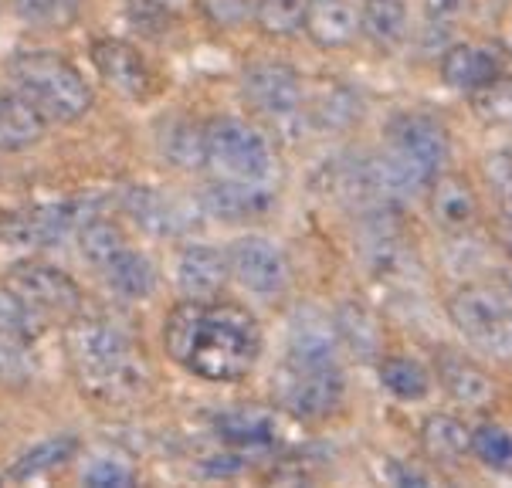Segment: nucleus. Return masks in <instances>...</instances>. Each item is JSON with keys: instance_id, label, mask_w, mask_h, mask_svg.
<instances>
[{"instance_id": "1", "label": "nucleus", "mask_w": 512, "mask_h": 488, "mask_svg": "<svg viewBox=\"0 0 512 488\" xmlns=\"http://www.w3.org/2000/svg\"><path fill=\"white\" fill-rule=\"evenodd\" d=\"M275 404L295 421H326L346 400V370L333 319L302 309L292 319L289 350L272 380Z\"/></svg>"}, {"instance_id": "2", "label": "nucleus", "mask_w": 512, "mask_h": 488, "mask_svg": "<svg viewBox=\"0 0 512 488\" xmlns=\"http://www.w3.org/2000/svg\"><path fill=\"white\" fill-rule=\"evenodd\" d=\"M65 350L75 383L85 397L99 404H136L150 390V363L136 339L116 322L78 312L75 319L65 322Z\"/></svg>"}, {"instance_id": "3", "label": "nucleus", "mask_w": 512, "mask_h": 488, "mask_svg": "<svg viewBox=\"0 0 512 488\" xmlns=\"http://www.w3.org/2000/svg\"><path fill=\"white\" fill-rule=\"evenodd\" d=\"M265 333L245 305L201 302L194 339L184 356V370L207 383H241L262 360Z\"/></svg>"}, {"instance_id": "4", "label": "nucleus", "mask_w": 512, "mask_h": 488, "mask_svg": "<svg viewBox=\"0 0 512 488\" xmlns=\"http://www.w3.org/2000/svg\"><path fill=\"white\" fill-rule=\"evenodd\" d=\"M451 160V136L428 112H401L387 122V150L373 156L377 180L390 204L418 194Z\"/></svg>"}, {"instance_id": "5", "label": "nucleus", "mask_w": 512, "mask_h": 488, "mask_svg": "<svg viewBox=\"0 0 512 488\" xmlns=\"http://www.w3.org/2000/svg\"><path fill=\"white\" fill-rule=\"evenodd\" d=\"M11 78L14 89L28 106L38 112L45 122H78L89 116L95 106V92L85 82V75L58 51L34 48V51H17L11 58Z\"/></svg>"}, {"instance_id": "6", "label": "nucleus", "mask_w": 512, "mask_h": 488, "mask_svg": "<svg viewBox=\"0 0 512 488\" xmlns=\"http://www.w3.org/2000/svg\"><path fill=\"white\" fill-rule=\"evenodd\" d=\"M207 167L221 180L238 183H275L279 153L268 133L241 116H218L204 122Z\"/></svg>"}, {"instance_id": "7", "label": "nucleus", "mask_w": 512, "mask_h": 488, "mask_svg": "<svg viewBox=\"0 0 512 488\" xmlns=\"http://www.w3.org/2000/svg\"><path fill=\"white\" fill-rule=\"evenodd\" d=\"M445 312L468 346L492 360H512V312L492 285H458L445 299Z\"/></svg>"}, {"instance_id": "8", "label": "nucleus", "mask_w": 512, "mask_h": 488, "mask_svg": "<svg viewBox=\"0 0 512 488\" xmlns=\"http://www.w3.org/2000/svg\"><path fill=\"white\" fill-rule=\"evenodd\" d=\"M11 289L21 295L24 302L48 322H68L85 309V295L82 285L62 268L48 265V261H17L7 268L4 278Z\"/></svg>"}, {"instance_id": "9", "label": "nucleus", "mask_w": 512, "mask_h": 488, "mask_svg": "<svg viewBox=\"0 0 512 488\" xmlns=\"http://www.w3.org/2000/svg\"><path fill=\"white\" fill-rule=\"evenodd\" d=\"M241 95L258 116L285 122L302 116L306 106V85L299 68L279 58H258L241 68Z\"/></svg>"}, {"instance_id": "10", "label": "nucleus", "mask_w": 512, "mask_h": 488, "mask_svg": "<svg viewBox=\"0 0 512 488\" xmlns=\"http://www.w3.org/2000/svg\"><path fill=\"white\" fill-rule=\"evenodd\" d=\"M228 272L241 289H248L258 299H275L289 285V258L275 241L262 234H245V238L231 241Z\"/></svg>"}, {"instance_id": "11", "label": "nucleus", "mask_w": 512, "mask_h": 488, "mask_svg": "<svg viewBox=\"0 0 512 488\" xmlns=\"http://www.w3.org/2000/svg\"><path fill=\"white\" fill-rule=\"evenodd\" d=\"M89 55H92V65H95V72H99V78L116 95L133 99V102L150 99L153 68H150V61L140 55V48H133L129 41H119V38H99Z\"/></svg>"}, {"instance_id": "12", "label": "nucleus", "mask_w": 512, "mask_h": 488, "mask_svg": "<svg viewBox=\"0 0 512 488\" xmlns=\"http://www.w3.org/2000/svg\"><path fill=\"white\" fill-rule=\"evenodd\" d=\"M435 380L445 387V394L455 400V404L468 407V411H489L499 397V387L492 380V373L462 350H445L435 353Z\"/></svg>"}, {"instance_id": "13", "label": "nucleus", "mask_w": 512, "mask_h": 488, "mask_svg": "<svg viewBox=\"0 0 512 488\" xmlns=\"http://www.w3.org/2000/svg\"><path fill=\"white\" fill-rule=\"evenodd\" d=\"M424 204L435 228L448 234H462L479 221V194H475L472 180L458 170H438L424 187Z\"/></svg>"}, {"instance_id": "14", "label": "nucleus", "mask_w": 512, "mask_h": 488, "mask_svg": "<svg viewBox=\"0 0 512 488\" xmlns=\"http://www.w3.org/2000/svg\"><path fill=\"white\" fill-rule=\"evenodd\" d=\"M438 75L448 89L479 95V92L496 89L502 82V75H506V65H502V58L492 48L458 41V45L445 48V55L438 61Z\"/></svg>"}, {"instance_id": "15", "label": "nucleus", "mask_w": 512, "mask_h": 488, "mask_svg": "<svg viewBox=\"0 0 512 488\" xmlns=\"http://www.w3.org/2000/svg\"><path fill=\"white\" fill-rule=\"evenodd\" d=\"M201 207L228 224L255 221V217H265L275 207V183H238L214 177L204 187Z\"/></svg>"}, {"instance_id": "16", "label": "nucleus", "mask_w": 512, "mask_h": 488, "mask_svg": "<svg viewBox=\"0 0 512 488\" xmlns=\"http://www.w3.org/2000/svg\"><path fill=\"white\" fill-rule=\"evenodd\" d=\"M228 255L214 244H187L177 255V289L184 299L214 302L228 289Z\"/></svg>"}, {"instance_id": "17", "label": "nucleus", "mask_w": 512, "mask_h": 488, "mask_svg": "<svg viewBox=\"0 0 512 488\" xmlns=\"http://www.w3.org/2000/svg\"><path fill=\"white\" fill-rule=\"evenodd\" d=\"M333 329L340 350L353 353L360 363H377L387 353V329L367 302L343 299L333 312Z\"/></svg>"}, {"instance_id": "18", "label": "nucleus", "mask_w": 512, "mask_h": 488, "mask_svg": "<svg viewBox=\"0 0 512 488\" xmlns=\"http://www.w3.org/2000/svg\"><path fill=\"white\" fill-rule=\"evenodd\" d=\"M89 217L78 204H45L34 211L17 214L7 224V244H28V248H51L62 244V238L75 234Z\"/></svg>"}, {"instance_id": "19", "label": "nucleus", "mask_w": 512, "mask_h": 488, "mask_svg": "<svg viewBox=\"0 0 512 488\" xmlns=\"http://www.w3.org/2000/svg\"><path fill=\"white\" fill-rule=\"evenodd\" d=\"M418 444H421V455L428 458L431 465L455 468V465H462L468 458V451H472V427H468L462 417L435 411L421 421Z\"/></svg>"}, {"instance_id": "20", "label": "nucleus", "mask_w": 512, "mask_h": 488, "mask_svg": "<svg viewBox=\"0 0 512 488\" xmlns=\"http://www.w3.org/2000/svg\"><path fill=\"white\" fill-rule=\"evenodd\" d=\"M302 31L319 48H346L360 38V7L353 0H309Z\"/></svg>"}, {"instance_id": "21", "label": "nucleus", "mask_w": 512, "mask_h": 488, "mask_svg": "<svg viewBox=\"0 0 512 488\" xmlns=\"http://www.w3.org/2000/svg\"><path fill=\"white\" fill-rule=\"evenodd\" d=\"M156 150L163 163L180 173H197L207 167V146H204V126L194 119L173 116L156 126Z\"/></svg>"}, {"instance_id": "22", "label": "nucleus", "mask_w": 512, "mask_h": 488, "mask_svg": "<svg viewBox=\"0 0 512 488\" xmlns=\"http://www.w3.org/2000/svg\"><path fill=\"white\" fill-rule=\"evenodd\" d=\"M214 434L228 444L231 451H262L279 441V424L268 411L258 407H234L214 417Z\"/></svg>"}, {"instance_id": "23", "label": "nucleus", "mask_w": 512, "mask_h": 488, "mask_svg": "<svg viewBox=\"0 0 512 488\" xmlns=\"http://www.w3.org/2000/svg\"><path fill=\"white\" fill-rule=\"evenodd\" d=\"M360 34L384 55L397 51L411 38V7H407V0H363Z\"/></svg>"}, {"instance_id": "24", "label": "nucleus", "mask_w": 512, "mask_h": 488, "mask_svg": "<svg viewBox=\"0 0 512 488\" xmlns=\"http://www.w3.org/2000/svg\"><path fill=\"white\" fill-rule=\"evenodd\" d=\"M99 278L106 282V289L112 295H119V299H126V302L150 299V295L156 292V285H160V275H156L150 255L136 251L133 244L119 251V255L99 272Z\"/></svg>"}, {"instance_id": "25", "label": "nucleus", "mask_w": 512, "mask_h": 488, "mask_svg": "<svg viewBox=\"0 0 512 488\" xmlns=\"http://www.w3.org/2000/svg\"><path fill=\"white\" fill-rule=\"evenodd\" d=\"M78 448H82V441L75 434H51V438L21 451L4 472V478L7 482H41V478L55 475L58 468H65L78 455Z\"/></svg>"}, {"instance_id": "26", "label": "nucleus", "mask_w": 512, "mask_h": 488, "mask_svg": "<svg viewBox=\"0 0 512 488\" xmlns=\"http://www.w3.org/2000/svg\"><path fill=\"white\" fill-rule=\"evenodd\" d=\"M126 214L150 234H184L187 231L184 207L153 187H129L126 190Z\"/></svg>"}, {"instance_id": "27", "label": "nucleus", "mask_w": 512, "mask_h": 488, "mask_svg": "<svg viewBox=\"0 0 512 488\" xmlns=\"http://www.w3.org/2000/svg\"><path fill=\"white\" fill-rule=\"evenodd\" d=\"M377 377L380 387L387 390L394 400H404V404H414V400H424L435 387V373L428 370L421 360L404 353H384L377 360Z\"/></svg>"}, {"instance_id": "28", "label": "nucleus", "mask_w": 512, "mask_h": 488, "mask_svg": "<svg viewBox=\"0 0 512 488\" xmlns=\"http://www.w3.org/2000/svg\"><path fill=\"white\" fill-rule=\"evenodd\" d=\"M48 122L17 92H0V153H21L45 139Z\"/></svg>"}, {"instance_id": "29", "label": "nucleus", "mask_w": 512, "mask_h": 488, "mask_svg": "<svg viewBox=\"0 0 512 488\" xmlns=\"http://www.w3.org/2000/svg\"><path fill=\"white\" fill-rule=\"evenodd\" d=\"M75 238H78V251H82V258L89 261L95 272H102V268L119 255V251L129 248L123 228H119L116 221H109V217H89V221L75 231Z\"/></svg>"}, {"instance_id": "30", "label": "nucleus", "mask_w": 512, "mask_h": 488, "mask_svg": "<svg viewBox=\"0 0 512 488\" xmlns=\"http://www.w3.org/2000/svg\"><path fill=\"white\" fill-rule=\"evenodd\" d=\"M306 7L309 0H255L251 7V24L265 34V38L285 41L295 38L306 28Z\"/></svg>"}, {"instance_id": "31", "label": "nucleus", "mask_w": 512, "mask_h": 488, "mask_svg": "<svg viewBox=\"0 0 512 488\" xmlns=\"http://www.w3.org/2000/svg\"><path fill=\"white\" fill-rule=\"evenodd\" d=\"M48 322L17 295L11 285L0 282V339H17V343H34L45 333Z\"/></svg>"}, {"instance_id": "32", "label": "nucleus", "mask_w": 512, "mask_h": 488, "mask_svg": "<svg viewBox=\"0 0 512 488\" xmlns=\"http://www.w3.org/2000/svg\"><path fill=\"white\" fill-rule=\"evenodd\" d=\"M363 116V102L346 85H326L312 102V119L319 129L333 133V129H350Z\"/></svg>"}, {"instance_id": "33", "label": "nucleus", "mask_w": 512, "mask_h": 488, "mask_svg": "<svg viewBox=\"0 0 512 488\" xmlns=\"http://www.w3.org/2000/svg\"><path fill=\"white\" fill-rule=\"evenodd\" d=\"M11 14L34 31H65L78 17V0H11Z\"/></svg>"}, {"instance_id": "34", "label": "nucleus", "mask_w": 512, "mask_h": 488, "mask_svg": "<svg viewBox=\"0 0 512 488\" xmlns=\"http://www.w3.org/2000/svg\"><path fill=\"white\" fill-rule=\"evenodd\" d=\"M197 316H201V302L197 299H180L173 309L167 312V322H163V350L173 363H184V356L190 350V339H194L197 329Z\"/></svg>"}, {"instance_id": "35", "label": "nucleus", "mask_w": 512, "mask_h": 488, "mask_svg": "<svg viewBox=\"0 0 512 488\" xmlns=\"http://www.w3.org/2000/svg\"><path fill=\"white\" fill-rule=\"evenodd\" d=\"M472 455L489 472H512V431L492 421L472 427Z\"/></svg>"}, {"instance_id": "36", "label": "nucleus", "mask_w": 512, "mask_h": 488, "mask_svg": "<svg viewBox=\"0 0 512 488\" xmlns=\"http://www.w3.org/2000/svg\"><path fill=\"white\" fill-rule=\"evenodd\" d=\"M485 180H489V190L496 197L502 217L512 224V153L509 150L485 156Z\"/></svg>"}, {"instance_id": "37", "label": "nucleus", "mask_w": 512, "mask_h": 488, "mask_svg": "<svg viewBox=\"0 0 512 488\" xmlns=\"http://www.w3.org/2000/svg\"><path fill=\"white\" fill-rule=\"evenodd\" d=\"M197 7L207 17V24H214L221 31H238L251 21L255 0H197Z\"/></svg>"}, {"instance_id": "38", "label": "nucleus", "mask_w": 512, "mask_h": 488, "mask_svg": "<svg viewBox=\"0 0 512 488\" xmlns=\"http://www.w3.org/2000/svg\"><path fill=\"white\" fill-rule=\"evenodd\" d=\"M85 485H95V488H126V485H136V468L129 465L123 458H95L82 475Z\"/></svg>"}, {"instance_id": "39", "label": "nucleus", "mask_w": 512, "mask_h": 488, "mask_svg": "<svg viewBox=\"0 0 512 488\" xmlns=\"http://www.w3.org/2000/svg\"><path fill=\"white\" fill-rule=\"evenodd\" d=\"M468 7H472V0H424V17H428V24H451Z\"/></svg>"}, {"instance_id": "40", "label": "nucleus", "mask_w": 512, "mask_h": 488, "mask_svg": "<svg viewBox=\"0 0 512 488\" xmlns=\"http://www.w3.org/2000/svg\"><path fill=\"white\" fill-rule=\"evenodd\" d=\"M492 289L502 295V302H506L509 312H512V261H509V265L496 268V285H492Z\"/></svg>"}, {"instance_id": "41", "label": "nucleus", "mask_w": 512, "mask_h": 488, "mask_svg": "<svg viewBox=\"0 0 512 488\" xmlns=\"http://www.w3.org/2000/svg\"><path fill=\"white\" fill-rule=\"evenodd\" d=\"M143 4H150V7H160V11H177L184 0H143Z\"/></svg>"}, {"instance_id": "42", "label": "nucleus", "mask_w": 512, "mask_h": 488, "mask_svg": "<svg viewBox=\"0 0 512 488\" xmlns=\"http://www.w3.org/2000/svg\"><path fill=\"white\" fill-rule=\"evenodd\" d=\"M502 251H506L509 261H512V224L509 221L502 224Z\"/></svg>"}, {"instance_id": "43", "label": "nucleus", "mask_w": 512, "mask_h": 488, "mask_svg": "<svg viewBox=\"0 0 512 488\" xmlns=\"http://www.w3.org/2000/svg\"><path fill=\"white\" fill-rule=\"evenodd\" d=\"M0 7H4V0H0Z\"/></svg>"}]
</instances>
